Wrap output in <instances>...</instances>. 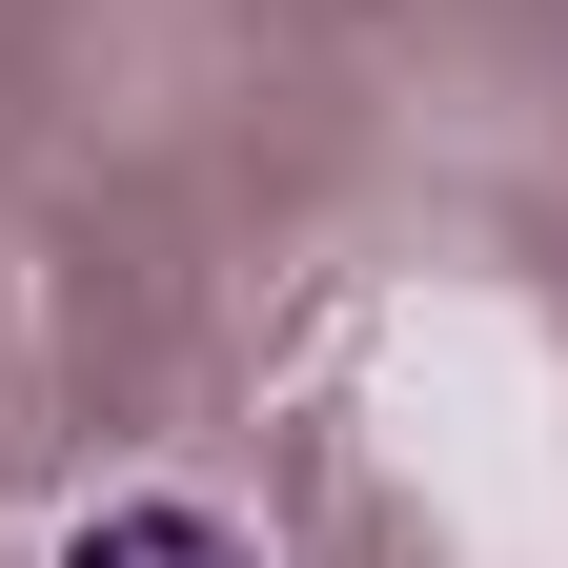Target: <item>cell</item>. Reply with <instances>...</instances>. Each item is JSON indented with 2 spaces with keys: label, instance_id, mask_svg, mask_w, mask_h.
I'll list each match as a JSON object with an SVG mask.
<instances>
[{
  "label": "cell",
  "instance_id": "6da1fadb",
  "mask_svg": "<svg viewBox=\"0 0 568 568\" xmlns=\"http://www.w3.org/2000/svg\"><path fill=\"white\" fill-rule=\"evenodd\" d=\"M61 568H264V548L203 508V487H122V508H82V528H61Z\"/></svg>",
  "mask_w": 568,
  "mask_h": 568
}]
</instances>
